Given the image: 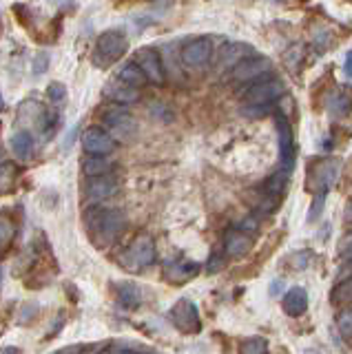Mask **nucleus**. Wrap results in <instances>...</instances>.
<instances>
[{
  "label": "nucleus",
  "instance_id": "obj_1",
  "mask_svg": "<svg viewBox=\"0 0 352 354\" xmlns=\"http://www.w3.org/2000/svg\"><path fill=\"white\" fill-rule=\"evenodd\" d=\"M127 217L122 210L106 208V206H91L84 213V226L89 230L91 239L98 246H106L120 237V232L124 230Z\"/></svg>",
  "mask_w": 352,
  "mask_h": 354
},
{
  "label": "nucleus",
  "instance_id": "obj_2",
  "mask_svg": "<svg viewBox=\"0 0 352 354\" xmlns=\"http://www.w3.org/2000/svg\"><path fill=\"white\" fill-rule=\"evenodd\" d=\"M129 51V38L120 29H109L100 33L93 49V64L98 69H109Z\"/></svg>",
  "mask_w": 352,
  "mask_h": 354
},
{
  "label": "nucleus",
  "instance_id": "obj_3",
  "mask_svg": "<svg viewBox=\"0 0 352 354\" xmlns=\"http://www.w3.org/2000/svg\"><path fill=\"white\" fill-rule=\"evenodd\" d=\"M18 120L20 124L25 127H36L42 136L49 138L53 136V131H56V122H58V115L49 111L42 102H36V100H27V102L20 104L18 109Z\"/></svg>",
  "mask_w": 352,
  "mask_h": 354
},
{
  "label": "nucleus",
  "instance_id": "obj_4",
  "mask_svg": "<svg viewBox=\"0 0 352 354\" xmlns=\"http://www.w3.org/2000/svg\"><path fill=\"white\" fill-rule=\"evenodd\" d=\"M153 261H156V243H153L149 235L136 237L131 241V246L122 252V257H120V263L131 272L145 270Z\"/></svg>",
  "mask_w": 352,
  "mask_h": 354
},
{
  "label": "nucleus",
  "instance_id": "obj_5",
  "mask_svg": "<svg viewBox=\"0 0 352 354\" xmlns=\"http://www.w3.org/2000/svg\"><path fill=\"white\" fill-rule=\"evenodd\" d=\"M180 60L186 69L191 71H204L213 60V42L211 38H193L182 47Z\"/></svg>",
  "mask_w": 352,
  "mask_h": 354
},
{
  "label": "nucleus",
  "instance_id": "obj_6",
  "mask_svg": "<svg viewBox=\"0 0 352 354\" xmlns=\"http://www.w3.org/2000/svg\"><path fill=\"white\" fill-rule=\"evenodd\" d=\"M284 95H286V84L279 80V77H263V80L250 84L246 88V91H244V102L275 106V102L281 100Z\"/></svg>",
  "mask_w": 352,
  "mask_h": 354
},
{
  "label": "nucleus",
  "instance_id": "obj_7",
  "mask_svg": "<svg viewBox=\"0 0 352 354\" xmlns=\"http://www.w3.org/2000/svg\"><path fill=\"white\" fill-rule=\"evenodd\" d=\"M102 122L115 140L131 142L138 136V122L124 109H106L102 113Z\"/></svg>",
  "mask_w": 352,
  "mask_h": 354
},
{
  "label": "nucleus",
  "instance_id": "obj_8",
  "mask_svg": "<svg viewBox=\"0 0 352 354\" xmlns=\"http://www.w3.org/2000/svg\"><path fill=\"white\" fill-rule=\"evenodd\" d=\"M268 71H272V60L261 53H252L246 60H241L237 66H233L230 75H233L235 82H252L263 77Z\"/></svg>",
  "mask_w": 352,
  "mask_h": 354
},
{
  "label": "nucleus",
  "instance_id": "obj_9",
  "mask_svg": "<svg viewBox=\"0 0 352 354\" xmlns=\"http://www.w3.org/2000/svg\"><path fill=\"white\" fill-rule=\"evenodd\" d=\"M171 321H173V326L180 328L182 332H200L202 328L200 313H197V306L191 299H180V301L171 308Z\"/></svg>",
  "mask_w": 352,
  "mask_h": 354
},
{
  "label": "nucleus",
  "instance_id": "obj_10",
  "mask_svg": "<svg viewBox=\"0 0 352 354\" xmlns=\"http://www.w3.org/2000/svg\"><path fill=\"white\" fill-rule=\"evenodd\" d=\"M275 127H277V140H279V164L284 171L293 173L295 166V136L290 129V122L284 115L275 118Z\"/></svg>",
  "mask_w": 352,
  "mask_h": 354
},
{
  "label": "nucleus",
  "instance_id": "obj_11",
  "mask_svg": "<svg viewBox=\"0 0 352 354\" xmlns=\"http://www.w3.org/2000/svg\"><path fill=\"white\" fill-rule=\"evenodd\" d=\"M120 191V182L115 175H98V177H89L84 184V195L89 202H104V199L115 197Z\"/></svg>",
  "mask_w": 352,
  "mask_h": 354
},
{
  "label": "nucleus",
  "instance_id": "obj_12",
  "mask_svg": "<svg viewBox=\"0 0 352 354\" xmlns=\"http://www.w3.org/2000/svg\"><path fill=\"white\" fill-rule=\"evenodd\" d=\"M252 53H255L252 44L241 42V40H228L217 49L215 60L219 62V66H224V69H233V66H237L241 60H246Z\"/></svg>",
  "mask_w": 352,
  "mask_h": 354
},
{
  "label": "nucleus",
  "instance_id": "obj_13",
  "mask_svg": "<svg viewBox=\"0 0 352 354\" xmlns=\"http://www.w3.org/2000/svg\"><path fill=\"white\" fill-rule=\"evenodd\" d=\"M82 147L89 155H109L115 151V138L100 127H89L82 133Z\"/></svg>",
  "mask_w": 352,
  "mask_h": 354
},
{
  "label": "nucleus",
  "instance_id": "obj_14",
  "mask_svg": "<svg viewBox=\"0 0 352 354\" xmlns=\"http://www.w3.org/2000/svg\"><path fill=\"white\" fill-rule=\"evenodd\" d=\"M136 62L142 71H145L147 80L153 82V84H162L164 82V66H162V60L156 49L151 47H145L136 53Z\"/></svg>",
  "mask_w": 352,
  "mask_h": 354
},
{
  "label": "nucleus",
  "instance_id": "obj_15",
  "mask_svg": "<svg viewBox=\"0 0 352 354\" xmlns=\"http://www.w3.org/2000/svg\"><path fill=\"white\" fill-rule=\"evenodd\" d=\"M281 308L284 313L288 317H299L308 310V292L306 288L302 286H293L290 290L284 292V299H281Z\"/></svg>",
  "mask_w": 352,
  "mask_h": 354
},
{
  "label": "nucleus",
  "instance_id": "obj_16",
  "mask_svg": "<svg viewBox=\"0 0 352 354\" xmlns=\"http://www.w3.org/2000/svg\"><path fill=\"white\" fill-rule=\"evenodd\" d=\"M104 93H106V97H111L113 102H118V104H133V102H138V97H140L136 86H129L127 82L118 80V77L104 86Z\"/></svg>",
  "mask_w": 352,
  "mask_h": 354
},
{
  "label": "nucleus",
  "instance_id": "obj_17",
  "mask_svg": "<svg viewBox=\"0 0 352 354\" xmlns=\"http://www.w3.org/2000/svg\"><path fill=\"white\" fill-rule=\"evenodd\" d=\"M252 246L250 241V235L239 228H233L226 232L224 237V248H226V254H230V257H241V254H246Z\"/></svg>",
  "mask_w": 352,
  "mask_h": 354
},
{
  "label": "nucleus",
  "instance_id": "obj_18",
  "mask_svg": "<svg viewBox=\"0 0 352 354\" xmlns=\"http://www.w3.org/2000/svg\"><path fill=\"white\" fill-rule=\"evenodd\" d=\"M326 109H328L330 118L341 120V118L350 115V111H352V97L346 91H335V93L328 95Z\"/></svg>",
  "mask_w": 352,
  "mask_h": 354
},
{
  "label": "nucleus",
  "instance_id": "obj_19",
  "mask_svg": "<svg viewBox=\"0 0 352 354\" xmlns=\"http://www.w3.org/2000/svg\"><path fill=\"white\" fill-rule=\"evenodd\" d=\"M337 177H339V162L337 160H328L324 164H319V169L315 171L317 191H328V188L337 182Z\"/></svg>",
  "mask_w": 352,
  "mask_h": 354
},
{
  "label": "nucleus",
  "instance_id": "obj_20",
  "mask_svg": "<svg viewBox=\"0 0 352 354\" xmlns=\"http://www.w3.org/2000/svg\"><path fill=\"white\" fill-rule=\"evenodd\" d=\"M115 290H118V301L124 308H138L142 304V290L133 281H120L115 283Z\"/></svg>",
  "mask_w": 352,
  "mask_h": 354
},
{
  "label": "nucleus",
  "instance_id": "obj_21",
  "mask_svg": "<svg viewBox=\"0 0 352 354\" xmlns=\"http://www.w3.org/2000/svg\"><path fill=\"white\" fill-rule=\"evenodd\" d=\"M82 171L86 177L109 175L113 171V162L106 160V155H89V158L82 160Z\"/></svg>",
  "mask_w": 352,
  "mask_h": 354
},
{
  "label": "nucleus",
  "instance_id": "obj_22",
  "mask_svg": "<svg viewBox=\"0 0 352 354\" xmlns=\"http://www.w3.org/2000/svg\"><path fill=\"white\" fill-rule=\"evenodd\" d=\"M12 151L18 160H29L34 153V138L29 136V131H16L12 136Z\"/></svg>",
  "mask_w": 352,
  "mask_h": 354
},
{
  "label": "nucleus",
  "instance_id": "obj_23",
  "mask_svg": "<svg viewBox=\"0 0 352 354\" xmlns=\"http://www.w3.org/2000/svg\"><path fill=\"white\" fill-rule=\"evenodd\" d=\"M118 80H122L129 86H136V88L145 86L149 82L145 71H142L140 66H138V62H127V64H122V69L118 71Z\"/></svg>",
  "mask_w": 352,
  "mask_h": 354
},
{
  "label": "nucleus",
  "instance_id": "obj_24",
  "mask_svg": "<svg viewBox=\"0 0 352 354\" xmlns=\"http://www.w3.org/2000/svg\"><path fill=\"white\" fill-rule=\"evenodd\" d=\"M288 177H290V171H284V169H279L275 175H270L268 182H266V195L279 199L286 191V186H288Z\"/></svg>",
  "mask_w": 352,
  "mask_h": 354
},
{
  "label": "nucleus",
  "instance_id": "obj_25",
  "mask_svg": "<svg viewBox=\"0 0 352 354\" xmlns=\"http://www.w3.org/2000/svg\"><path fill=\"white\" fill-rule=\"evenodd\" d=\"M14 235H16L14 221L9 217H5V215H0V254L9 248V243H12Z\"/></svg>",
  "mask_w": 352,
  "mask_h": 354
},
{
  "label": "nucleus",
  "instance_id": "obj_26",
  "mask_svg": "<svg viewBox=\"0 0 352 354\" xmlns=\"http://www.w3.org/2000/svg\"><path fill=\"white\" fill-rule=\"evenodd\" d=\"M352 301V274L346 277V279H341L339 286L333 290V304H350Z\"/></svg>",
  "mask_w": 352,
  "mask_h": 354
},
{
  "label": "nucleus",
  "instance_id": "obj_27",
  "mask_svg": "<svg viewBox=\"0 0 352 354\" xmlns=\"http://www.w3.org/2000/svg\"><path fill=\"white\" fill-rule=\"evenodd\" d=\"M272 106L266 104H250V102H241L239 104V115L241 118H248V120H259V118H266L270 113Z\"/></svg>",
  "mask_w": 352,
  "mask_h": 354
},
{
  "label": "nucleus",
  "instance_id": "obj_28",
  "mask_svg": "<svg viewBox=\"0 0 352 354\" xmlns=\"http://www.w3.org/2000/svg\"><path fill=\"white\" fill-rule=\"evenodd\" d=\"M241 354H270L268 341L263 337H250L241 343Z\"/></svg>",
  "mask_w": 352,
  "mask_h": 354
},
{
  "label": "nucleus",
  "instance_id": "obj_29",
  "mask_svg": "<svg viewBox=\"0 0 352 354\" xmlns=\"http://www.w3.org/2000/svg\"><path fill=\"white\" fill-rule=\"evenodd\" d=\"M16 182V166L14 164H3L0 166V195L9 193Z\"/></svg>",
  "mask_w": 352,
  "mask_h": 354
},
{
  "label": "nucleus",
  "instance_id": "obj_30",
  "mask_svg": "<svg viewBox=\"0 0 352 354\" xmlns=\"http://www.w3.org/2000/svg\"><path fill=\"white\" fill-rule=\"evenodd\" d=\"M326 195H328V191H319L315 195L313 206H311V210H308V221H317L319 217H322L324 206H326Z\"/></svg>",
  "mask_w": 352,
  "mask_h": 354
},
{
  "label": "nucleus",
  "instance_id": "obj_31",
  "mask_svg": "<svg viewBox=\"0 0 352 354\" xmlns=\"http://www.w3.org/2000/svg\"><path fill=\"white\" fill-rule=\"evenodd\" d=\"M49 64H51L49 53L47 51H38L34 55V62H31V71H34V75H42V73H47Z\"/></svg>",
  "mask_w": 352,
  "mask_h": 354
},
{
  "label": "nucleus",
  "instance_id": "obj_32",
  "mask_svg": "<svg viewBox=\"0 0 352 354\" xmlns=\"http://www.w3.org/2000/svg\"><path fill=\"white\" fill-rule=\"evenodd\" d=\"M337 324H339L341 335L348 337V339H352V308H348L346 313H341V315H339Z\"/></svg>",
  "mask_w": 352,
  "mask_h": 354
},
{
  "label": "nucleus",
  "instance_id": "obj_33",
  "mask_svg": "<svg viewBox=\"0 0 352 354\" xmlns=\"http://www.w3.org/2000/svg\"><path fill=\"white\" fill-rule=\"evenodd\" d=\"M328 38H330V31L326 27H317L313 31V42H315V47L317 51H326L328 47Z\"/></svg>",
  "mask_w": 352,
  "mask_h": 354
},
{
  "label": "nucleus",
  "instance_id": "obj_34",
  "mask_svg": "<svg viewBox=\"0 0 352 354\" xmlns=\"http://www.w3.org/2000/svg\"><path fill=\"white\" fill-rule=\"evenodd\" d=\"M302 55H304V51H302V47H293L290 51H286V64H288V69L290 71H297L299 69V62H302Z\"/></svg>",
  "mask_w": 352,
  "mask_h": 354
},
{
  "label": "nucleus",
  "instance_id": "obj_35",
  "mask_svg": "<svg viewBox=\"0 0 352 354\" xmlns=\"http://www.w3.org/2000/svg\"><path fill=\"white\" fill-rule=\"evenodd\" d=\"M47 93L51 97V102H62V100L67 97V86H64L62 82H51L47 86Z\"/></svg>",
  "mask_w": 352,
  "mask_h": 354
},
{
  "label": "nucleus",
  "instance_id": "obj_36",
  "mask_svg": "<svg viewBox=\"0 0 352 354\" xmlns=\"http://www.w3.org/2000/svg\"><path fill=\"white\" fill-rule=\"evenodd\" d=\"M308 257H311V252H295L293 257H290V266L297 270H302L308 266Z\"/></svg>",
  "mask_w": 352,
  "mask_h": 354
},
{
  "label": "nucleus",
  "instance_id": "obj_37",
  "mask_svg": "<svg viewBox=\"0 0 352 354\" xmlns=\"http://www.w3.org/2000/svg\"><path fill=\"white\" fill-rule=\"evenodd\" d=\"M337 252H339V254L352 252V230H350V232H346V235L339 239V243H337Z\"/></svg>",
  "mask_w": 352,
  "mask_h": 354
},
{
  "label": "nucleus",
  "instance_id": "obj_38",
  "mask_svg": "<svg viewBox=\"0 0 352 354\" xmlns=\"http://www.w3.org/2000/svg\"><path fill=\"white\" fill-rule=\"evenodd\" d=\"M344 71H346V75L352 80V51H348V55H346V62H344Z\"/></svg>",
  "mask_w": 352,
  "mask_h": 354
},
{
  "label": "nucleus",
  "instance_id": "obj_39",
  "mask_svg": "<svg viewBox=\"0 0 352 354\" xmlns=\"http://www.w3.org/2000/svg\"><path fill=\"white\" fill-rule=\"evenodd\" d=\"M0 354H23V350L18 346H5V348H0Z\"/></svg>",
  "mask_w": 352,
  "mask_h": 354
},
{
  "label": "nucleus",
  "instance_id": "obj_40",
  "mask_svg": "<svg viewBox=\"0 0 352 354\" xmlns=\"http://www.w3.org/2000/svg\"><path fill=\"white\" fill-rule=\"evenodd\" d=\"M213 261L208 263V272H215V270H219L222 268V261H219V257H211Z\"/></svg>",
  "mask_w": 352,
  "mask_h": 354
},
{
  "label": "nucleus",
  "instance_id": "obj_41",
  "mask_svg": "<svg viewBox=\"0 0 352 354\" xmlns=\"http://www.w3.org/2000/svg\"><path fill=\"white\" fill-rule=\"evenodd\" d=\"M281 288H284V283H281V281H272V283H270V292H272V295H279Z\"/></svg>",
  "mask_w": 352,
  "mask_h": 354
},
{
  "label": "nucleus",
  "instance_id": "obj_42",
  "mask_svg": "<svg viewBox=\"0 0 352 354\" xmlns=\"http://www.w3.org/2000/svg\"><path fill=\"white\" fill-rule=\"evenodd\" d=\"M346 219H348V221H352V199L346 204Z\"/></svg>",
  "mask_w": 352,
  "mask_h": 354
},
{
  "label": "nucleus",
  "instance_id": "obj_43",
  "mask_svg": "<svg viewBox=\"0 0 352 354\" xmlns=\"http://www.w3.org/2000/svg\"><path fill=\"white\" fill-rule=\"evenodd\" d=\"M302 354H324L322 350H317V348H308V350H304Z\"/></svg>",
  "mask_w": 352,
  "mask_h": 354
},
{
  "label": "nucleus",
  "instance_id": "obj_44",
  "mask_svg": "<svg viewBox=\"0 0 352 354\" xmlns=\"http://www.w3.org/2000/svg\"><path fill=\"white\" fill-rule=\"evenodd\" d=\"M118 354H147V352H138V350H120Z\"/></svg>",
  "mask_w": 352,
  "mask_h": 354
},
{
  "label": "nucleus",
  "instance_id": "obj_45",
  "mask_svg": "<svg viewBox=\"0 0 352 354\" xmlns=\"http://www.w3.org/2000/svg\"><path fill=\"white\" fill-rule=\"evenodd\" d=\"M5 111V95H3V91H0V113Z\"/></svg>",
  "mask_w": 352,
  "mask_h": 354
},
{
  "label": "nucleus",
  "instance_id": "obj_46",
  "mask_svg": "<svg viewBox=\"0 0 352 354\" xmlns=\"http://www.w3.org/2000/svg\"><path fill=\"white\" fill-rule=\"evenodd\" d=\"M56 354H80V350H62V352H56Z\"/></svg>",
  "mask_w": 352,
  "mask_h": 354
},
{
  "label": "nucleus",
  "instance_id": "obj_47",
  "mask_svg": "<svg viewBox=\"0 0 352 354\" xmlns=\"http://www.w3.org/2000/svg\"><path fill=\"white\" fill-rule=\"evenodd\" d=\"M95 354H109V350L104 348V350H100V352H95Z\"/></svg>",
  "mask_w": 352,
  "mask_h": 354
},
{
  "label": "nucleus",
  "instance_id": "obj_48",
  "mask_svg": "<svg viewBox=\"0 0 352 354\" xmlns=\"http://www.w3.org/2000/svg\"><path fill=\"white\" fill-rule=\"evenodd\" d=\"M0 281H3V270H0Z\"/></svg>",
  "mask_w": 352,
  "mask_h": 354
},
{
  "label": "nucleus",
  "instance_id": "obj_49",
  "mask_svg": "<svg viewBox=\"0 0 352 354\" xmlns=\"http://www.w3.org/2000/svg\"><path fill=\"white\" fill-rule=\"evenodd\" d=\"M275 3H281V0H275Z\"/></svg>",
  "mask_w": 352,
  "mask_h": 354
}]
</instances>
